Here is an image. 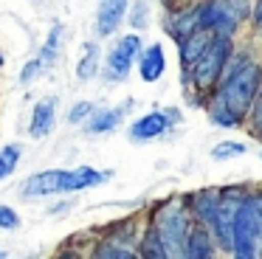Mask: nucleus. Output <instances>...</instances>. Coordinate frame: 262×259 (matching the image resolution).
<instances>
[{
	"label": "nucleus",
	"mask_w": 262,
	"mask_h": 259,
	"mask_svg": "<svg viewBox=\"0 0 262 259\" xmlns=\"http://www.w3.org/2000/svg\"><path fill=\"white\" fill-rule=\"evenodd\" d=\"M214 253L211 248V236H209V225H194L189 228V236H186V245H183V256L189 259H209Z\"/></svg>",
	"instance_id": "obj_10"
},
{
	"label": "nucleus",
	"mask_w": 262,
	"mask_h": 259,
	"mask_svg": "<svg viewBox=\"0 0 262 259\" xmlns=\"http://www.w3.org/2000/svg\"><path fill=\"white\" fill-rule=\"evenodd\" d=\"M217 200H220V195L211 189L200 191V195H194V211H198L200 223H206L211 228V223H214V214H217Z\"/></svg>",
	"instance_id": "obj_17"
},
{
	"label": "nucleus",
	"mask_w": 262,
	"mask_h": 259,
	"mask_svg": "<svg viewBox=\"0 0 262 259\" xmlns=\"http://www.w3.org/2000/svg\"><path fill=\"white\" fill-rule=\"evenodd\" d=\"M166 59H164V48L161 45H149L141 56V79L144 82H155V79L164 73Z\"/></svg>",
	"instance_id": "obj_14"
},
{
	"label": "nucleus",
	"mask_w": 262,
	"mask_h": 259,
	"mask_svg": "<svg viewBox=\"0 0 262 259\" xmlns=\"http://www.w3.org/2000/svg\"><path fill=\"white\" fill-rule=\"evenodd\" d=\"M17 158H20V146L17 144H9L0 149V178H6L14 166H17Z\"/></svg>",
	"instance_id": "obj_22"
},
{
	"label": "nucleus",
	"mask_w": 262,
	"mask_h": 259,
	"mask_svg": "<svg viewBox=\"0 0 262 259\" xmlns=\"http://www.w3.org/2000/svg\"><path fill=\"white\" fill-rule=\"evenodd\" d=\"M158 234L161 240H164L166 245V253L169 256H178V253H183V245H186V236H189V217L183 214V208L178 206H166L164 211H161L158 217Z\"/></svg>",
	"instance_id": "obj_5"
},
{
	"label": "nucleus",
	"mask_w": 262,
	"mask_h": 259,
	"mask_svg": "<svg viewBox=\"0 0 262 259\" xmlns=\"http://www.w3.org/2000/svg\"><path fill=\"white\" fill-rule=\"evenodd\" d=\"M256 90H259V68L243 56V59H239V68H231L226 84H223V90L217 96H220L223 104L231 110V116L239 121V118L248 113V107H254Z\"/></svg>",
	"instance_id": "obj_1"
},
{
	"label": "nucleus",
	"mask_w": 262,
	"mask_h": 259,
	"mask_svg": "<svg viewBox=\"0 0 262 259\" xmlns=\"http://www.w3.org/2000/svg\"><path fill=\"white\" fill-rule=\"evenodd\" d=\"M138 51H141V39H138L136 34L119 39V45H116L107 56V76L110 79H124L127 73H130V65H133Z\"/></svg>",
	"instance_id": "obj_7"
},
{
	"label": "nucleus",
	"mask_w": 262,
	"mask_h": 259,
	"mask_svg": "<svg viewBox=\"0 0 262 259\" xmlns=\"http://www.w3.org/2000/svg\"><path fill=\"white\" fill-rule=\"evenodd\" d=\"M65 175L62 169H48V172H40V175H31L23 186V195L26 197H46V195H54V191H65Z\"/></svg>",
	"instance_id": "obj_9"
},
{
	"label": "nucleus",
	"mask_w": 262,
	"mask_h": 259,
	"mask_svg": "<svg viewBox=\"0 0 262 259\" xmlns=\"http://www.w3.org/2000/svg\"><path fill=\"white\" fill-rule=\"evenodd\" d=\"M254 26H256V31H262V0H256V9H254Z\"/></svg>",
	"instance_id": "obj_30"
},
{
	"label": "nucleus",
	"mask_w": 262,
	"mask_h": 259,
	"mask_svg": "<svg viewBox=\"0 0 262 259\" xmlns=\"http://www.w3.org/2000/svg\"><path fill=\"white\" fill-rule=\"evenodd\" d=\"M96 256H116V259H130L133 253L130 251H124V248H116V245H104V248H99V253Z\"/></svg>",
	"instance_id": "obj_28"
},
{
	"label": "nucleus",
	"mask_w": 262,
	"mask_h": 259,
	"mask_svg": "<svg viewBox=\"0 0 262 259\" xmlns=\"http://www.w3.org/2000/svg\"><path fill=\"white\" fill-rule=\"evenodd\" d=\"M17 214L12 211V208H6V206H0V228H17Z\"/></svg>",
	"instance_id": "obj_25"
},
{
	"label": "nucleus",
	"mask_w": 262,
	"mask_h": 259,
	"mask_svg": "<svg viewBox=\"0 0 262 259\" xmlns=\"http://www.w3.org/2000/svg\"><path fill=\"white\" fill-rule=\"evenodd\" d=\"M141 253L147 259H166V256H169V253H166L164 240H161V234H158V228L147 231V236H144V242H141Z\"/></svg>",
	"instance_id": "obj_20"
},
{
	"label": "nucleus",
	"mask_w": 262,
	"mask_h": 259,
	"mask_svg": "<svg viewBox=\"0 0 262 259\" xmlns=\"http://www.w3.org/2000/svg\"><path fill=\"white\" fill-rule=\"evenodd\" d=\"M54 110H57V99H46L34 107V118H31V138H42L54 124Z\"/></svg>",
	"instance_id": "obj_13"
},
{
	"label": "nucleus",
	"mask_w": 262,
	"mask_h": 259,
	"mask_svg": "<svg viewBox=\"0 0 262 259\" xmlns=\"http://www.w3.org/2000/svg\"><path fill=\"white\" fill-rule=\"evenodd\" d=\"M107 178L104 172H96L91 166H82V169H74V172L65 175V191H79V189H88V186H96Z\"/></svg>",
	"instance_id": "obj_15"
},
{
	"label": "nucleus",
	"mask_w": 262,
	"mask_h": 259,
	"mask_svg": "<svg viewBox=\"0 0 262 259\" xmlns=\"http://www.w3.org/2000/svg\"><path fill=\"white\" fill-rule=\"evenodd\" d=\"M251 116H254V130L262 135V88L256 90V99H254V113H251Z\"/></svg>",
	"instance_id": "obj_26"
},
{
	"label": "nucleus",
	"mask_w": 262,
	"mask_h": 259,
	"mask_svg": "<svg viewBox=\"0 0 262 259\" xmlns=\"http://www.w3.org/2000/svg\"><path fill=\"white\" fill-rule=\"evenodd\" d=\"M121 116H124V107H116V110H102L88 121V130L91 133H107V130L119 127Z\"/></svg>",
	"instance_id": "obj_18"
},
{
	"label": "nucleus",
	"mask_w": 262,
	"mask_h": 259,
	"mask_svg": "<svg viewBox=\"0 0 262 259\" xmlns=\"http://www.w3.org/2000/svg\"><path fill=\"white\" fill-rule=\"evenodd\" d=\"M62 34H65V28L57 23V26L51 28V37H48L46 48H42V56H40V59H42V65H48V62H54V59H57L59 48H62V45H59V39H62Z\"/></svg>",
	"instance_id": "obj_21"
},
{
	"label": "nucleus",
	"mask_w": 262,
	"mask_h": 259,
	"mask_svg": "<svg viewBox=\"0 0 262 259\" xmlns=\"http://www.w3.org/2000/svg\"><path fill=\"white\" fill-rule=\"evenodd\" d=\"M211 37H214V31H209V28H203V26H200L198 31L189 34V37L181 42V59H183V65H194V59H198V56L206 51V45L211 42Z\"/></svg>",
	"instance_id": "obj_12"
},
{
	"label": "nucleus",
	"mask_w": 262,
	"mask_h": 259,
	"mask_svg": "<svg viewBox=\"0 0 262 259\" xmlns=\"http://www.w3.org/2000/svg\"><path fill=\"white\" fill-rule=\"evenodd\" d=\"M198 28H200V6H198V9L183 11V14H178L175 20H172L169 31L175 34V39H178V42H183V39H186L192 31H198Z\"/></svg>",
	"instance_id": "obj_16"
},
{
	"label": "nucleus",
	"mask_w": 262,
	"mask_h": 259,
	"mask_svg": "<svg viewBox=\"0 0 262 259\" xmlns=\"http://www.w3.org/2000/svg\"><path fill=\"white\" fill-rule=\"evenodd\" d=\"M178 118V110H164V113H147L141 116L136 124L130 127L133 141H149V138H158V135L166 133L172 121Z\"/></svg>",
	"instance_id": "obj_8"
},
{
	"label": "nucleus",
	"mask_w": 262,
	"mask_h": 259,
	"mask_svg": "<svg viewBox=\"0 0 262 259\" xmlns=\"http://www.w3.org/2000/svg\"><path fill=\"white\" fill-rule=\"evenodd\" d=\"M91 113H93V104H91V101H79V104H74V110L68 113V121H71V124H79V121H85Z\"/></svg>",
	"instance_id": "obj_24"
},
{
	"label": "nucleus",
	"mask_w": 262,
	"mask_h": 259,
	"mask_svg": "<svg viewBox=\"0 0 262 259\" xmlns=\"http://www.w3.org/2000/svg\"><path fill=\"white\" fill-rule=\"evenodd\" d=\"M40 71H42V59H34V62H29V65H26V71L20 73V82H23V84H29L31 79H34L37 73H40Z\"/></svg>",
	"instance_id": "obj_27"
},
{
	"label": "nucleus",
	"mask_w": 262,
	"mask_h": 259,
	"mask_svg": "<svg viewBox=\"0 0 262 259\" xmlns=\"http://www.w3.org/2000/svg\"><path fill=\"white\" fill-rule=\"evenodd\" d=\"M96 68H99V48L93 42L85 45V56H82L79 68H76V76L82 79V82H88V79L96 76Z\"/></svg>",
	"instance_id": "obj_19"
},
{
	"label": "nucleus",
	"mask_w": 262,
	"mask_h": 259,
	"mask_svg": "<svg viewBox=\"0 0 262 259\" xmlns=\"http://www.w3.org/2000/svg\"><path fill=\"white\" fill-rule=\"evenodd\" d=\"M262 251V195L243 200L234 223V251L237 256L251 259Z\"/></svg>",
	"instance_id": "obj_2"
},
{
	"label": "nucleus",
	"mask_w": 262,
	"mask_h": 259,
	"mask_svg": "<svg viewBox=\"0 0 262 259\" xmlns=\"http://www.w3.org/2000/svg\"><path fill=\"white\" fill-rule=\"evenodd\" d=\"M248 0H209L200 6V26L231 37V31L248 17Z\"/></svg>",
	"instance_id": "obj_4"
},
{
	"label": "nucleus",
	"mask_w": 262,
	"mask_h": 259,
	"mask_svg": "<svg viewBox=\"0 0 262 259\" xmlns=\"http://www.w3.org/2000/svg\"><path fill=\"white\" fill-rule=\"evenodd\" d=\"M124 11H127V0H102L99 6V34L107 37V34L116 31L121 20H124Z\"/></svg>",
	"instance_id": "obj_11"
},
{
	"label": "nucleus",
	"mask_w": 262,
	"mask_h": 259,
	"mask_svg": "<svg viewBox=\"0 0 262 259\" xmlns=\"http://www.w3.org/2000/svg\"><path fill=\"white\" fill-rule=\"evenodd\" d=\"M228 56H231V39L226 34H214L211 42L206 45V51L194 59L192 65V79H194V88L198 90H209L214 88L217 76L223 73Z\"/></svg>",
	"instance_id": "obj_3"
},
{
	"label": "nucleus",
	"mask_w": 262,
	"mask_h": 259,
	"mask_svg": "<svg viewBox=\"0 0 262 259\" xmlns=\"http://www.w3.org/2000/svg\"><path fill=\"white\" fill-rule=\"evenodd\" d=\"M239 206H243V197H239L237 189H226L217 200V214H214V223H211V231L217 234V240L226 251H234V223H237Z\"/></svg>",
	"instance_id": "obj_6"
},
{
	"label": "nucleus",
	"mask_w": 262,
	"mask_h": 259,
	"mask_svg": "<svg viewBox=\"0 0 262 259\" xmlns=\"http://www.w3.org/2000/svg\"><path fill=\"white\" fill-rule=\"evenodd\" d=\"M0 256H6V253H3V251H0Z\"/></svg>",
	"instance_id": "obj_31"
},
{
	"label": "nucleus",
	"mask_w": 262,
	"mask_h": 259,
	"mask_svg": "<svg viewBox=\"0 0 262 259\" xmlns=\"http://www.w3.org/2000/svg\"><path fill=\"white\" fill-rule=\"evenodd\" d=\"M144 14H147V6L144 3H138V9L133 11V26H138V28H144L147 23H144Z\"/></svg>",
	"instance_id": "obj_29"
},
{
	"label": "nucleus",
	"mask_w": 262,
	"mask_h": 259,
	"mask_svg": "<svg viewBox=\"0 0 262 259\" xmlns=\"http://www.w3.org/2000/svg\"><path fill=\"white\" fill-rule=\"evenodd\" d=\"M0 65H3V56H0Z\"/></svg>",
	"instance_id": "obj_32"
},
{
	"label": "nucleus",
	"mask_w": 262,
	"mask_h": 259,
	"mask_svg": "<svg viewBox=\"0 0 262 259\" xmlns=\"http://www.w3.org/2000/svg\"><path fill=\"white\" fill-rule=\"evenodd\" d=\"M243 152H245V144H237V141H223V144H217L214 149H211V158H214V161H226V158L243 155Z\"/></svg>",
	"instance_id": "obj_23"
}]
</instances>
